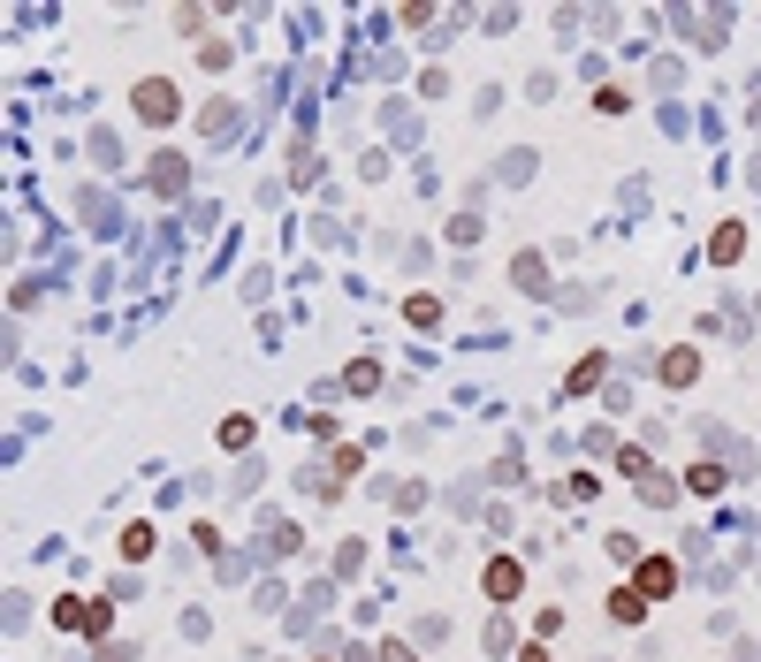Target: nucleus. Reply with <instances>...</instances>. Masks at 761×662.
I'll use <instances>...</instances> for the list:
<instances>
[{
    "label": "nucleus",
    "mask_w": 761,
    "mask_h": 662,
    "mask_svg": "<svg viewBox=\"0 0 761 662\" xmlns=\"http://www.w3.org/2000/svg\"><path fill=\"white\" fill-rule=\"evenodd\" d=\"M488 594H495V602H511V594H518V571L495 564V571H488Z\"/></svg>",
    "instance_id": "nucleus-1"
}]
</instances>
